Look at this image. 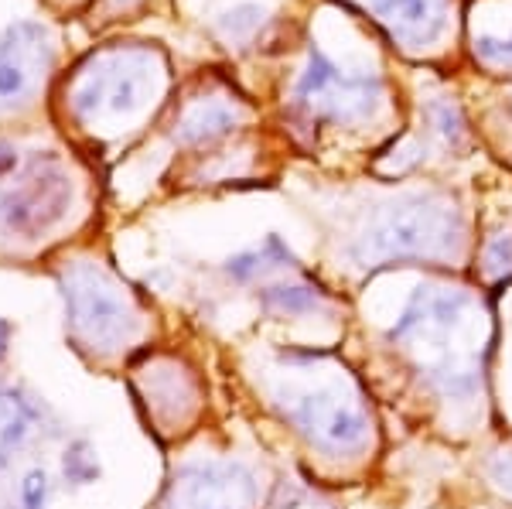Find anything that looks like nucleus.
Masks as SVG:
<instances>
[{
	"label": "nucleus",
	"instance_id": "1",
	"mask_svg": "<svg viewBox=\"0 0 512 509\" xmlns=\"http://www.w3.org/2000/svg\"><path fill=\"white\" fill-rule=\"evenodd\" d=\"M482 311L472 291L420 284L390 328V342L420 356L431 387L444 400L472 404L482 387Z\"/></svg>",
	"mask_w": 512,
	"mask_h": 509
},
{
	"label": "nucleus",
	"instance_id": "2",
	"mask_svg": "<svg viewBox=\"0 0 512 509\" xmlns=\"http://www.w3.org/2000/svg\"><path fill=\"white\" fill-rule=\"evenodd\" d=\"M465 243V223L451 202L417 195L383 209L355 240L359 267L403 264V260H451Z\"/></svg>",
	"mask_w": 512,
	"mask_h": 509
},
{
	"label": "nucleus",
	"instance_id": "3",
	"mask_svg": "<svg viewBox=\"0 0 512 509\" xmlns=\"http://www.w3.org/2000/svg\"><path fill=\"white\" fill-rule=\"evenodd\" d=\"M72 182L52 151H24L0 141V229L18 236L45 233L69 209Z\"/></svg>",
	"mask_w": 512,
	"mask_h": 509
},
{
	"label": "nucleus",
	"instance_id": "4",
	"mask_svg": "<svg viewBox=\"0 0 512 509\" xmlns=\"http://www.w3.org/2000/svg\"><path fill=\"white\" fill-rule=\"evenodd\" d=\"M161 59L147 48H113L82 69L72 89V110L86 123H120L154 103L161 89Z\"/></svg>",
	"mask_w": 512,
	"mask_h": 509
},
{
	"label": "nucleus",
	"instance_id": "5",
	"mask_svg": "<svg viewBox=\"0 0 512 509\" xmlns=\"http://www.w3.org/2000/svg\"><path fill=\"white\" fill-rule=\"evenodd\" d=\"M294 103L304 110L311 123H332V127H352L369 120L383 103V82L373 72H345L311 45L308 65L297 76Z\"/></svg>",
	"mask_w": 512,
	"mask_h": 509
},
{
	"label": "nucleus",
	"instance_id": "6",
	"mask_svg": "<svg viewBox=\"0 0 512 509\" xmlns=\"http://www.w3.org/2000/svg\"><path fill=\"white\" fill-rule=\"evenodd\" d=\"M284 414L325 455H352L369 441V414L338 383L284 393Z\"/></svg>",
	"mask_w": 512,
	"mask_h": 509
},
{
	"label": "nucleus",
	"instance_id": "7",
	"mask_svg": "<svg viewBox=\"0 0 512 509\" xmlns=\"http://www.w3.org/2000/svg\"><path fill=\"white\" fill-rule=\"evenodd\" d=\"M65 311L69 325L86 346L113 352L130 342L137 328V315L123 291L99 267H72L65 277Z\"/></svg>",
	"mask_w": 512,
	"mask_h": 509
},
{
	"label": "nucleus",
	"instance_id": "8",
	"mask_svg": "<svg viewBox=\"0 0 512 509\" xmlns=\"http://www.w3.org/2000/svg\"><path fill=\"white\" fill-rule=\"evenodd\" d=\"M256 482L243 465H188L171 486V509H253Z\"/></svg>",
	"mask_w": 512,
	"mask_h": 509
},
{
	"label": "nucleus",
	"instance_id": "9",
	"mask_svg": "<svg viewBox=\"0 0 512 509\" xmlns=\"http://www.w3.org/2000/svg\"><path fill=\"white\" fill-rule=\"evenodd\" d=\"M52 65V41L35 21H18L0 35V110L21 103Z\"/></svg>",
	"mask_w": 512,
	"mask_h": 509
},
{
	"label": "nucleus",
	"instance_id": "10",
	"mask_svg": "<svg viewBox=\"0 0 512 509\" xmlns=\"http://www.w3.org/2000/svg\"><path fill=\"white\" fill-rule=\"evenodd\" d=\"M403 48H427L444 35L448 0H362Z\"/></svg>",
	"mask_w": 512,
	"mask_h": 509
},
{
	"label": "nucleus",
	"instance_id": "11",
	"mask_svg": "<svg viewBox=\"0 0 512 509\" xmlns=\"http://www.w3.org/2000/svg\"><path fill=\"white\" fill-rule=\"evenodd\" d=\"M233 127H236V113L229 110L226 103L209 100V103H195L192 110L178 120L175 137L181 144L202 147V144H212V141H219V137H226Z\"/></svg>",
	"mask_w": 512,
	"mask_h": 509
},
{
	"label": "nucleus",
	"instance_id": "12",
	"mask_svg": "<svg viewBox=\"0 0 512 509\" xmlns=\"http://www.w3.org/2000/svg\"><path fill=\"white\" fill-rule=\"evenodd\" d=\"M260 301L270 315L297 318V315H311V311H318L328 301V294L321 291L318 284H308V281H280V284L263 287Z\"/></svg>",
	"mask_w": 512,
	"mask_h": 509
},
{
	"label": "nucleus",
	"instance_id": "13",
	"mask_svg": "<svg viewBox=\"0 0 512 509\" xmlns=\"http://www.w3.org/2000/svg\"><path fill=\"white\" fill-rule=\"evenodd\" d=\"M297 264L294 253L287 250V243L280 240V236H267L260 246H253V250H243L236 253V257L226 260V274L233 277V281L246 284V281H256L260 274H267V270H277V267H291Z\"/></svg>",
	"mask_w": 512,
	"mask_h": 509
},
{
	"label": "nucleus",
	"instance_id": "14",
	"mask_svg": "<svg viewBox=\"0 0 512 509\" xmlns=\"http://www.w3.org/2000/svg\"><path fill=\"white\" fill-rule=\"evenodd\" d=\"M38 421V407L21 390H0V462L21 448Z\"/></svg>",
	"mask_w": 512,
	"mask_h": 509
},
{
	"label": "nucleus",
	"instance_id": "15",
	"mask_svg": "<svg viewBox=\"0 0 512 509\" xmlns=\"http://www.w3.org/2000/svg\"><path fill=\"white\" fill-rule=\"evenodd\" d=\"M424 120H427V134H431L444 151H461V147H465L468 123H465V113L454 103H431Z\"/></svg>",
	"mask_w": 512,
	"mask_h": 509
},
{
	"label": "nucleus",
	"instance_id": "16",
	"mask_svg": "<svg viewBox=\"0 0 512 509\" xmlns=\"http://www.w3.org/2000/svg\"><path fill=\"white\" fill-rule=\"evenodd\" d=\"M263 24H267V11L260 4H239L219 18V35L239 45V41H250Z\"/></svg>",
	"mask_w": 512,
	"mask_h": 509
},
{
	"label": "nucleus",
	"instance_id": "17",
	"mask_svg": "<svg viewBox=\"0 0 512 509\" xmlns=\"http://www.w3.org/2000/svg\"><path fill=\"white\" fill-rule=\"evenodd\" d=\"M99 458H96V448L89 441H72L62 455V475L72 482V486H89V482L99 479Z\"/></svg>",
	"mask_w": 512,
	"mask_h": 509
},
{
	"label": "nucleus",
	"instance_id": "18",
	"mask_svg": "<svg viewBox=\"0 0 512 509\" xmlns=\"http://www.w3.org/2000/svg\"><path fill=\"white\" fill-rule=\"evenodd\" d=\"M475 55L492 69H512V31L509 35H482L475 38Z\"/></svg>",
	"mask_w": 512,
	"mask_h": 509
},
{
	"label": "nucleus",
	"instance_id": "19",
	"mask_svg": "<svg viewBox=\"0 0 512 509\" xmlns=\"http://www.w3.org/2000/svg\"><path fill=\"white\" fill-rule=\"evenodd\" d=\"M485 274L489 277H506L512 274V236L502 233L485 246Z\"/></svg>",
	"mask_w": 512,
	"mask_h": 509
},
{
	"label": "nucleus",
	"instance_id": "20",
	"mask_svg": "<svg viewBox=\"0 0 512 509\" xmlns=\"http://www.w3.org/2000/svg\"><path fill=\"white\" fill-rule=\"evenodd\" d=\"M48 503V475L41 469H31L21 479V509H45Z\"/></svg>",
	"mask_w": 512,
	"mask_h": 509
},
{
	"label": "nucleus",
	"instance_id": "21",
	"mask_svg": "<svg viewBox=\"0 0 512 509\" xmlns=\"http://www.w3.org/2000/svg\"><path fill=\"white\" fill-rule=\"evenodd\" d=\"M492 479L499 482L502 489H509V492H512V455L495 458V462H492Z\"/></svg>",
	"mask_w": 512,
	"mask_h": 509
},
{
	"label": "nucleus",
	"instance_id": "22",
	"mask_svg": "<svg viewBox=\"0 0 512 509\" xmlns=\"http://www.w3.org/2000/svg\"><path fill=\"white\" fill-rule=\"evenodd\" d=\"M11 322H7V318H0V359L7 356V346H11Z\"/></svg>",
	"mask_w": 512,
	"mask_h": 509
}]
</instances>
